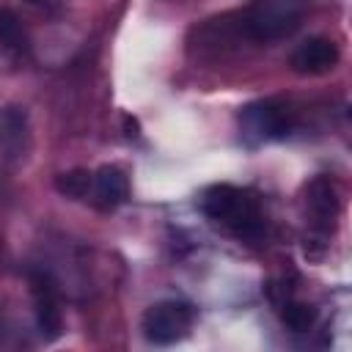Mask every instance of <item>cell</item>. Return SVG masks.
<instances>
[{"mask_svg":"<svg viewBox=\"0 0 352 352\" xmlns=\"http://www.w3.org/2000/svg\"><path fill=\"white\" fill-rule=\"evenodd\" d=\"M30 148V124L28 110L19 104H8L0 110V151L6 162L25 160Z\"/></svg>","mask_w":352,"mask_h":352,"instance_id":"cell-6","label":"cell"},{"mask_svg":"<svg viewBox=\"0 0 352 352\" xmlns=\"http://www.w3.org/2000/svg\"><path fill=\"white\" fill-rule=\"evenodd\" d=\"M305 8L300 0H253L245 8L242 28L253 41H280L289 38L302 25Z\"/></svg>","mask_w":352,"mask_h":352,"instance_id":"cell-2","label":"cell"},{"mask_svg":"<svg viewBox=\"0 0 352 352\" xmlns=\"http://www.w3.org/2000/svg\"><path fill=\"white\" fill-rule=\"evenodd\" d=\"M0 47L14 55L28 52V33L11 8H0Z\"/></svg>","mask_w":352,"mask_h":352,"instance_id":"cell-10","label":"cell"},{"mask_svg":"<svg viewBox=\"0 0 352 352\" xmlns=\"http://www.w3.org/2000/svg\"><path fill=\"white\" fill-rule=\"evenodd\" d=\"M280 319L292 333H308L316 322V308L308 302H297V300H286L280 305Z\"/></svg>","mask_w":352,"mask_h":352,"instance_id":"cell-11","label":"cell"},{"mask_svg":"<svg viewBox=\"0 0 352 352\" xmlns=\"http://www.w3.org/2000/svg\"><path fill=\"white\" fill-rule=\"evenodd\" d=\"M305 209L314 220V228H322V234H327L338 217V190L327 176H316L305 187Z\"/></svg>","mask_w":352,"mask_h":352,"instance_id":"cell-9","label":"cell"},{"mask_svg":"<svg viewBox=\"0 0 352 352\" xmlns=\"http://www.w3.org/2000/svg\"><path fill=\"white\" fill-rule=\"evenodd\" d=\"M192 324H195V308L184 300H160L148 305L140 319L146 341L157 346H168L187 338Z\"/></svg>","mask_w":352,"mask_h":352,"instance_id":"cell-3","label":"cell"},{"mask_svg":"<svg viewBox=\"0 0 352 352\" xmlns=\"http://www.w3.org/2000/svg\"><path fill=\"white\" fill-rule=\"evenodd\" d=\"M239 129L250 146L272 143L292 132V113L272 99L253 102L239 113Z\"/></svg>","mask_w":352,"mask_h":352,"instance_id":"cell-4","label":"cell"},{"mask_svg":"<svg viewBox=\"0 0 352 352\" xmlns=\"http://www.w3.org/2000/svg\"><path fill=\"white\" fill-rule=\"evenodd\" d=\"M292 69L297 74H324L338 63V47L330 38L314 36L308 41H302L294 52H292Z\"/></svg>","mask_w":352,"mask_h":352,"instance_id":"cell-8","label":"cell"},{"mask_svg":"<svg viewBox=\"0 0 352 352\" xmlns=\"http://www.w3.org/2000/svg\"><path fill=\"white\" fill-rule=\"evenodd\" d=\"M30 294L36 305V324L44 338H58L63 327V311H60V297H58V283L52 280L50 272L33 270L30 272Z\"/></svg>","mask_w":352,"mask_h":352,"instance_id":"cell-5","label":"cell"},{"mask_svg":"<svg viewBox=\"0 0 352 352\" xmlns=\"http://www.w3.org/2000/svg\"><path fill=\"white\" fill-rule=\"evenodd\" d=\"M198 206L214 226L234 234L236 239L258 242L267 231V217H264L261 201L245 187L212 184L201 192Z\"/></svg>","mask_w":352,"mask_h":352,"instance_id":"cell-1","label":"cell"},{"mask_svg":"<svg viewBox=\"0 0 352 352\" xmlns=\"http://www.w3.org/2000/svg\"><path fill=\"white\" fill-rule=\"evenodd\" d=\"M88 187H91L88 170H69L58 176V190L69 198H88Z\"/></svg>","mask_w":352,"mask_h":352,"instance_id":"cell-12","label":"cell"},{"mask_svg":"<svg viewBox=\"0 0 352 352\" xmlns=\"http://www.w3.org/2000/svg\"><path fill=\"white\" fill-rule=\"evenodd\" d=\"M88 198L94 201V206H99L102 212H113L121 204H126L129 198V179L118 165H102L99 170L91 173V187H88Z\"/></svg>","mask_w":352,"mask_h":352,"instance_id":"cell-7","label":"cell"}]
</instances>
